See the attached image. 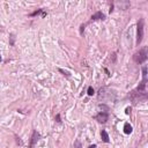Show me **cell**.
Masks as SVG:
<instances>
[{"instance_id":"obj_1","label":"cell","mask_w":148,"mask_h":148,"mask_svg":"<svg viewBox=\"0 0 148 148\" xmlns=\"http://www.w3.org/2000/svg\"><path fill=\"white\" fill-rule=\"evenodd\" d=\"M146 85H147V67H142V81L140 82V85L133 89L132 91H130L128 94V98L132 101L133 104H136L139 102L147 100V90H146Z\"/></svg>"},{"instance_id":"obj_2","label":"cell","mask_w":148,"mask_h":148,"mask_svg":"<svg viewBox=\"0 0 148 148\" xmlns=\"http://www.w3.org/2000/svg\"><path fill=\"white\" fill-rule=\"evenodd\" d=\"M147 48H142L140 49L139 51H136L134 55H133V60H134V63L139 64V65H141V64H143L146 60H147Z\"/></svg>"},{"instance_id":"obj_3","label":"cell","mask_w":148,"mask_h":148,"mask_svg":"<svg viewBox=\"0 0 148 148\" xmlns=\"http://www.w3.org/2000/svg\"><path fill=\"white\" fill-rule=\"evenodd\" d=\"M143 34H145V20L140 19L136 23V45L138 46L143 39Z\"/></svg>"},{"instance_id":"obj_4","label":"cell","mask_w":148,"mask_h":148,"mask_svg":"<svg viewBox=\"0 0 148 148\" xmlns=\"http://www.w3.org/2000/svg\"><path fill=\"white\" fill-rule=\"evenodd\" d=\"M39 139H41V134H39L36 130H34L33 131V134H31V136H30V142H29L28 148H34V147H35V145H36L37 142L39 141Z\"/></svg>"},{"instance_id":"obj_5","label":"cell","mask_w":148,"mask_h":148,"mask_svg":"<svg viewBox=\"0 0 148 148\" xmlns=\"http://www.w3.org/2000/svg\"><path fill=\"white\" fill-rule=\"evenodd\" d=\"M95 119H96L98 123L105 124L106 121L109 120V113H108L106 111H101V112H98V113L95 116Z\"/></svg>"},{"instance_id":"obj_6","label":"cell","mask_w":148,"mask_h":148,"mask_svg":"<svg viewBox=\"0 0 148 148\" xmlns=\"http://www.w3.org/2000/svg\"><path fill=\"white\" fill-rule=\"evenodd\" d=\"M105 19V15L103 14L102 12H96L95 14H93L90 18L91 21H97V20H104Z\"/></svg>"},{"instance_id":"obj_7","label":"cell","mask_w":148,"mask_h":148,"mask_svg":"<svg viewBox=\"0 0 148 148\" xmlns=\"http://www.w3.org/2000/svg\"><path fill=\"white\" fill-rule=\"evenodd\" d=\"M101 138H102V141H103V142H105V143L110 142L109 134H108V132H106L105 130H102V131H101Z\"/></svg>"},{"instance_id":"obj_8","label":"cell","mask_w":148,"mask_h":148,"mask_svg":"<svg viewBox=\"0 0 148 148\" xmlns=\"http://www.w3.org/2000/svg\"><path fill=\"white\" fill-rule=\"evenodd\" d=\"M39 14H42V16H43V18H44V16L46 15V13L44 12V9H43V8H41V9H37V11L33 12L31 14H29V16H31V18H33V16H37V15H39Z\"/></svg>"},{"instance_id":"obj_9","label":"cell","mask_w":148,"mask_h":148,"mask_svg":"<svg viewBox=\"0 0 148 148\" xmlns=\"http://www.w3.org/2000/svg\"><path fill=\"white\" fill-rule=\"evenodd\" d=\"M132 131H133L132 126H131L128 123H125V124H124V132H125V134H131Z\"/></svg>"},{"instance_id":"obj_10","label":"cell","mask_w":148,"mask_h":148,"mask_svg":"<svg viewBox=\"0 0 148 148\" xmlns=\"http://www.w3.org/2000/svg\"><path fill=\"white\" fill-rule=\"evenodd\" d=\"M87 94L89 95V96H93L94 94H95V91H94V88L91 87V86H89V87H88V89H87Z\"/></svg>"},{"instance_id":"obj_11","label":"cell","mask_w":148,"mask_h":148,"mask_svg":"<svg viewBox=\"0 0 148 148\" xmlns=\"http://www.w3.org/2000/svg\"><path fill=\"white\" fill-rule=\"evenodd\" d=\"M58 71H59V72H60V73H63L64 75L66 76V78H71V74H70V72H67V71H64L63 68H59V70H58Z\"/></svg>"},{"instance_id":"obj_12","label":"cell","mask_w":148,"mask_h":148,"mask_svg":"<svg viewBox=\"0 0 148 148\" xmlns=\"http://www.w3.org/2000/svg\"><path fill=\"white\" fill-rule=\"evenodd\" d=\"M74 148H81V142L79 141V140H75V142H74Z\"/></svg>"},{"instance_id":"obj_13","label":"cell","mask_w":148,"mask_h":148,"mask_svg":"<svg viewBox=\"0 0 148 148\" xmlns=\"http://www.w3.org/2000/svg\"><path fill=\"white\" fill-rule=\"evenodd\" d=\"M15 139H16V143H18V145H20V146H22V141H21V139H20L18 135H15Z\"/></svg>"},{"instance_id":"obj_14","label":"cell","mask_w":148,"mask_h":148,"mask_svg":"<svg viewBox=\"0 0 148 148\" xmlns=\"http://www.w3.org/2000/svg\"><path fill=\"white\" fill-rule=\"evenodd\" d=\"M56 121H57V123H61L60 115H59V113H57V116H56Z\"/></svg>"},{"instance_id":"obj_15","label":"cell","mask_w":148,"mask_h":148,"mask_svg":"<svg viewBox=\"0 0 148 148\" xmlns=\"http://www.w3.org/2000/svg\"><path fill=\"white\" fill-rule=\"evenodd\" d=\"M125 113H126V115H130L131 113V106H127L126 109H125Z\"/></svg>"},{"instance_id":"obj_16","label":"cell","mask_w":148,"mask_h":148,"mask_svg":"<svg viewBox=\"0 0 148 148\" xmlns=\"http://www.w3.org/2000/svg\"><path fill=\"white\" fill-rule=\"evenodd\" d=\"M11 37H12V41H11V45H13V44H14V35H11Z\"/></svg>"},{"instance_id":"obj_17","label":"cell","mask_w":148,"mask_h":148,"mask_svg":"<svg viewBox=\"0 0 148 148\" xmlns=\"http://www.w3.org/2000/svg\"><path fill=\"white\" fill-rule=\"evenodd\" d=\"M88 148H96V145H91V146H89Z\"/></svg>"},{"instance_id":"obj_18","label":"cell","mask_w":148,"mask_h":148,"mask_svg":"<svg viewBox=\"0 0 148 148\" xmlns=\"http://www.w3.org/2000/svg\"><path fill=\"white\" fill-rule=\"evenodd\" d=\"M1 60H3V59H1V57H0V61H1Z\"/></svg>"}]
</instances>
